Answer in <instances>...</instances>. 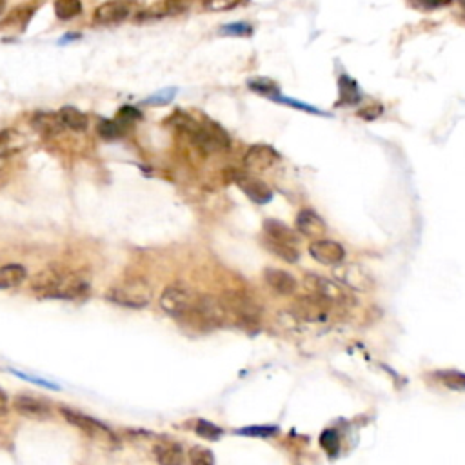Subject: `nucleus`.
<instances>
[{
	"label": "nucleus",
	"mask_w": 465,
	"mask_h": 465,
	"mask_svg": "<svg viewBox=\"0 0 465 465\" xmlns=\"http://www.w3.org/2000/svg\"><path fill=\"white\" fill-rule=\"evenodd\" d=\"M90 277L82 271L48 267L42 271L35 282L33 291L42 298H57V300H77L90 293Z\"/></svg>",
	"instance_id": "1"
},
{
	"label": "nucleus",
	"mask_w": 465,
	"mask_h": 465,
	"mask_svg": "<svg viewBox=\"0 0 465 465\" xmlns=\"http://www.w3.org/2000/svg\"><path fill=\"white\" fill-rule=\"evenodd\" d=\"M220 302L222 307H224L225 319L235 320L238 326H257L258 320H260V307H258V304L249 294L242 293V291H228L220 298Z\"/></svg>",
	"instance_id": "2"
},
{
	"label": "nucleus",
	"mask_w": 465,
	"mask_h": 465,
	"mask_svg": "<svg viewBox=\"0 0 465 465\" xmlns=\"http://www.w3.org/2000/svg\"><path fill=\"white\" fill-rule=\"evenodd\" d=\"M304 286L311 294L324 298L333 306L347 307L355 304L353 289H349L342 282L331 280V278L322 277V274H306L304 277Z\"/></svg>",
	"instance_id": "3"
},
{
	"label": "nucleus",
	"mask_w": 465,
	"mask_h": 465,
	"mask_svg": "<svg viewBox=\"0 0 465 465\" xmlns=\"http://www.w3.org/2000/svg\"><path fill=\"white\" fill-rule=\"evenodd\" d=\"M106 298L127 309H144L151 304L153 287L144 280H127L107 291Z\"/></svg>",
	"instance_id": "4"
},
{
	"label": "nucleus",
	"mask_w": 465,
	"mask_h": 465,
	"mask_svg": "<svg viewBox=\"0 0 465 465\" xmlns=\"http://www.w3.org/2000/svg\"><path fill=\"white\" fill-rule=\"evenodd\" d=\"M189 139L202 155H217V153L228 151L231 147V139H229L228 131L220 124L211 122V120H204V122L198 124L196 131Z\"/></svg>",
	"instance_id": "5"
},
{
	"label": "nucleus",
	"mask_w": 465,
	"mask_h": 465,
	"mask_svg": "<svg viewBox=\"0 0 465 465\" xmlns=\"http://www.w3.org/2000/svg\"><path fill=\"white\" fill-rule=\"evenodd\" d=\"M60 412L68 424L77 427L78 431H82V433L86 434V437H90L91 440L98 442V444L109 445V447L117 445V437H114V433L100 420H95V418L87 417V415H84V412L75 411V409H70V407H62Z\"/></svg>",
	"instance_id": "6"
},
{
	"label": "nucleus",
	"mask_w": 465,
	"mask_h": 465,
	"mask_svg": "<svg viewBox=\"0 0 465 465\" xmlns=\"http://www.w3.org/2000/svg\"><path fill=\"white\" fill-rule=\"evenodd\" d=\"M198 298L201 296L188 287L171 286L164 289L162 296H160V307L164 313H168L173 319L186 320L196 307Z\"/></svg>",
	"instance_id": "7"
},
{
	"label": "nucleus",
	"mask_w": 465,
	"mask_h": 465,
	"mask_svg": "<svg viewBox=\"0 0 465 465\" xmlns=\"http://www.w3.org/2000/svg\"><path fill=\"white\" fill-rule=\"evenodd\" d=\"M331 307H333V304H329L324 298L316 296V294H307V296L298 298L291 309H293L296 319L306 320V322H326L329 319Z\"/></svg>",
	"instance_id": "8"
},
{
	"label": "nucleus",
	"mask_w": 465,
	"mask_h": 465,
	"mask_svg": "<svg viewBox=\"0 0 465 465\" xmlns=\"http://www.w3.org/2000/svg\"><path fill=\"white\" fill-rule=\"evenodd\" d=\"M232 182L245 193V195L258 205H264L273 201V189L265 184L264 180L249 175L245 171H232Z\"/></svg>",
	"instance_id": "9"
},
{
	"label": "nucleus",
	"mask_w": 465,
	"mask_h": 465,
	"mask_svg": "<svg viewBox=\"0 0 465 465\" xmlns=\"http://www.w3.org/2000/svg\"><path fill=\"white\" fill-rule=\"evenodd\" d=\"M280 160V153L267 144H255L245 151L244 168L251 173L267 171Z\"/></svg>",
	"instance_id": "10"
},
{
	"label": "nucleus",
	"mask_w": 465,
	"mask_h": 465,
	"mask_svg": "<svg viewBox=\"0 0 465 465\" xmlns=\"http://www.w3.org/2000/svg\"><path fill=\"white\" fill-rule=\"evenodd\" d=\"M335 274L342 284H346L353 291H369L375 286V282L369 277L368 271L356 264H343L342 267L335 271Z\"/></svg>",
	"instance_id": "11"
},
{
	"label": "nucleus",
	"mask_w": 465,
	"mask_h": 465,
	"mask_svg": "<svg viewBox=\"0 0 465 465\" xmlns=\"http://www.w3.org/2000/svg\"><path fill=\"white\" fill-rule=\"evenodd\" d=\"M309 255L324 265H338L346 258V251L338 242L316 240L309 245Z\"/></svg>",
	"instance_id": "12"
},
{
	"label": "nucleus",
	"mask_w": 465,
	"mask_h": 465,
	"mask_svg": "<svg viewBox=\"0 0 465 465\" xmlns=\"http://www.w3.org/2000/svg\"><path fill=\"white\" fill-rule=\"evenodd\" d=\"M129 4L124 2V0H109V2H104V4L98 6L95 9L93 18L102 26H113L120 24L129 16Z\"/></svg>",
	"instance_id": "13"
},
{
	"label": "nucleus",
	"mask_w": 465,
	"mask_h": 465,
	"mask_svg": "<svg viewBox=\"0 0 465 465\" xmlns=\"http://www.w3.org/2000/svg\"><path fill=\"white\" fill-rule=\"evenodd\" d=\"M264 235L265 244H282V245H294L298 247V235L286 225L284 222H278L269 218L264 222Z\"/></svg>",
	"instance_id": "14"
},
{
	"label": "nucleus",
	"mask_w": 465,
	"mask_h": 465,
	"mask_svg": "<svg viewBox=\"0 0 465 465\" xmlns=\"http://www.w3.org/2000/svg\"><path fill=\"white\" fill-rule=\"evenodd\" d=\"M13 407L18 415L31 420H48L51 417V409L46 402L33 398V396H16L13 402Z\"/></svg>",
	"instance_id": "15"
},
{
	"label": "nucleus",
	"mask_w": 465,
	"mask_h": 465,
	"mask_svg": "<svg viewBox=\"0 0 465 465\" xmlns=\"http://www.w3.org/2000/svg\"><path fill=\"white\" fill-rule=\"evenodd\" d=\"M26 146H28V139L18 129L8 127V129L0 131V160L18 155L22 149H26Z\"/></svg>",
	"instance_id": "16"
},
{
	"label": "nucleus",
	"mask_w": 465,
	"mask_h": 465,
	"mask_svg": "<svg viewBox=\"0 0 465 465\" xmlns=\"http://www.w3.org/2000/svg\"><path fill=\"white\" fill-rule=\"evenodd\" d=\"M264 280L267 282V286H269L274 293L282 294V296L293 294L298 286L293 274L284 269H274V267L264 271Z\"/></svg>",
	"instance_id": "17"
},
{
	"label": "nucleus",
	"mask_w": 465,
	"mask_h": 465,
	"mask_svg": "<svg viewBox=\"0 0 465 465\" xmlns=\"http://www.w3.org/2000/svg\"><path fill=\"white\" fill-rule=\"evenodd\" d=\"M296 229L307 238H322L326 235V222L311 209H304L298 213Z\"/></svg>",
	"instance_id": "18"
},
{
	"label": "nucleus",
	"mask_w": 465,
	"mask_h": 465,
	"mask_svg": "<svg viewBox=\"0 0 465 465\" xmlns=\"http://www.w3.org/2000/svg\"><path fill=\"white\" fill-rule=\"evenodd\" d=\"M31 126L35 127L38 133L48 137L58 135V133L65 131L64 124H62L60 119H58V113H44V111L33 114Z\"/></svg>",
	"instance_id": "19"
},
{
	"label": "nucleus",
	"mask_w": 465,
	"mask_h": 465,
	"mask_svg": "<svg viewBox=\"0 0 465 465\" xmlns=\"http://www.w3.org/2000/svg\"><path fill=\"white\" fill-rule=\"evenodd\" d=\"M28 278V271L21 264H6L0 267V289H15Z\"/></svg>",
	"instance_id": "20"
},
{
	"label": "nucleus",
	"mask_w": 465,
	"mask_h": 465,
	"mask_svg": "<svg viewBox=\"0 0 465 465\" xmlns=\"http://www.w3.org/2000/svg\"><path fill=\"white\" fill-rule=\"evenodd\" d=\"M58 119L64 124L65 129L71 131H86L90 126V119L86 113H82L80 109L73 106H64L58 109Z\"/></svg>",
	"instance_id": "21"
},
{
	"label": "nucleus",
	"mask_w": 465,
	"mask_h": 465,
	"mask_svg": "<svg viewBox=\"0 0 465 465\" xmlns=\"http://www.w3.org/2000/svg\"><path fill=\"white\" fill-rule=\"evenodd\" d=\"M155 460L159 464H168V465H176L184 461V453H182V447L175 442H160L159 445H155Z\"/></svg>",
	"instance_id": "22"
},
{
	"label": "nucleus",
	"mask_w": 465,
	"mask_h": 465,
	"mask_svg": "<svg viewBox=\"0 0 465 465\" xmlns=\"http://www.w3.org/2000/svg\"><path fill=\"white\" fill-rule=\"evenodd\" d=\"M338 106H355L362 100L358 84L347 75H342L338 78Z\"/></svg>",
	"instance_id": "23"
},
{
	"label": "nucleus",
	"mask_w": 465,
	"mask_h": 465,
	"mask_svg": "<svg viewBox=\"0 0 465 465\" xmlns=\"http://www.w3.org/2000/svg\"><path fill=\"white\" fill-rule=\"evenodd\" d=\"M33 13H35V9L29 8V6H18V8L13 9V11L6 16L4 22H2V28H16L18 31L26 29L28 22L31 21Z\"/></svg>",
	"instance_id": "24"
},
{
	"label": "nucleus",
	"mask_w": 465,
	"mask_h": 465,
	"mask_svg": "<svg viewBox=\"0 0 465 465\" xmlns=\"http://www.w3.org/2000/svg\"><path fill=\"white\" fill-rule=\"evenodd\" d=\"M434 376L442 385L451 391H465V373L456 371V369H444V371L434 373Z\"/></svg>",
	"instance_id": "25"
},
{
	"label": "nucleus",
	"mask_w": 465,
	"mask_h": 465,
	"mask_svg": "<svg viewBox=\"0 0 465 465\" xmlns=\"http://www.w3.org/2000/svg\"><path fill=\"white\" fill-rule=\"evenodd\" d=\"M98 135L102 137V139L106 140H114V139H120V137L126 133V124L120 122L119 119L117 120H100L98 122Z\"/></svg>",
	"instance_id": "26"
},
{
	"label": "nucleus",
	"mask_w": 465,
	"mask_h": 465,
	"mask_svg": "<svg viewBox=\"0 0 465 465\" xmlns=\"http://www.w3.org/2000/svg\"><path fill=\"white\" fill-rule=\"evenodd\" d=\"M82 13V2L80 0H57L55 2V15L60 21H71L77 15Z\"/></svg>",
	"instance_id": "27"
},
{
	"label": "nucleus",
	"mask_w": 465,
	"mask_h": 465,
	"mask_svg": "<svg viewBox=\"0 0 465 465\" xmlns=\"http://www.w3.org/2000/svg\"><path fill=\"white\" fill-rule=\"evenodd\" d=\"M247 86H249V90L257 91V93L264 95V97L271 98V100H273V98L280 93V90H278L277 84H274L273 80H269V78H253V80H249Z\"/></svg>",
	"instance_id": "28"
},
{
	"label": "nucleus",
	"mask_w": 465,
	"mask_h": 465,
	"mask_svg": "<svg viewBox=\"0 0 465 465\" xmlns=\"http://www.w3.org/2000/svg\"><path fill=\"white\" fill-rule=\"evenodd\" d=\"M237 434L249 438H273L278 434V427H274V425H251V427L238 429Z\"/></svg>",
	"instance_id": "29"
},
{
	"label": "nucleus",
	"mask_w": 465,
	"mask_h": 465,
	"mask_svg": "<svg viewBox=\"0 0 465 465\" xmlns=\"http://www.w3.org/2000/svg\"><path fill=\"white\" fill-rule=\"evenodd\" d=\"M195 431L198 437L205 438V440H213V442H217L218 438L224 434V431H222L218 425H215L213 422H208V420H196Z\"/></svg>",
	"instance_id": "30"
},
{
	"label": "nucleus",
	"mask_w": 465,
	"mask_h": 465,
	"mask_svg": "<svg viewBox=\"0 0 465 465\" xmlns=\"http://www.w3.org/2000/svg\"><path fill=\"white\" fill-rule=\"evenodd\" d=\"M320 445H322V449L326 451L327 454H336L340 449V437L336 431L333 429H326L322 434H320Z\"/></svg>",
	"instance_id": "31"
},
{
	"label": "nucleus",
	"mask_w": 465,
	"mask_h": 465,
	"mask_svg": "<svg viewBox=\"0 0 465 465\" xmlns=\"http://www.w3.org/2000/svg\"><path fill=\"white\" fill-rule=\"evenodd\" d=\"M220 35L228 37H251L253 35V26L247 22H232V24L222 26Z\"/></svg>",
	"instance_id": "32"
},
{
	"label": "nucleus",
	"mask_w": 465,
	"mask_h": 465,
	"mask_svg": "<svg viewBox=\"0 0 465 465\" xmlns=\"http://www.w3.org/2000/svg\"><path fill=\"white\" fill-rule=\"evenodd\" d=\"M409 4L415 9H422V11H434V9H442L445 6L453 4V0H409Z\"/></svg>",
	"instance_id": "33"
},
{
	"label": "nucleus",
	"mask_w": 465,
	"mask_h": 465,
	"mask_svg": "<svg viewBox=\"0 0 465 465\" xmlns=\"http://www.w3.org/2000/svg\"><path fill=\"white\" fill-rule=\"evenodd\" d=\"M189 460H191V464L201 465L215 464V456H213L211 451L205 449V447H193V449L189 451Z\"/></svg>",
	"instance_id": "34"
},
{
	"label": "nucleus",
	"mask_w": 465,
	"mask_h": 465,
	"mask_svg": "<svg viewBox=\"0 0 465 465\" xmlns=\"http://www.w3.org/2000/svg\"><path fill=\"white\" fill-rule=\"evenodd\" d=\"M176 95V87H166V90L159 91V93H155L153 97H149L146 100V104H149V106H164V104H169L175 98Z\"/></svg>",
	"instance_id": "35"
},
{
	"label": "nucleus",
	"mask_w": 465,
	"mask_h": 465,
	"mask_svg": "<svg viewBox=\"0 0 465 465\" xmlns=\"http://www.w3.org/2000/svg\"><path fill=\"white\" fill-rule=\"evenodd\" d=\"M140 119H142V113H140V111L137 109V107H133V106L120 107L119 120H120V122L126 124V126H127V124L137 122V120H140Z\"/></svg>",
	"instance_id": "36"
},
{
	"label": "nucleus",
	"mask_w": 465,
	"mask_h": 465,
	"mask_svg": "<svg viewBox=\"0 0 465 465\" xmlns=\"http://www.w3.org/2000/svg\"><path fill=\"white\" fill-rule=\"evenodd\" d=\"M380 113H382V107L371 106V107H368V109L360 111V117H362V119H376Z\"/></svg>",
	"instance_id": "37"
},
{
	"label": "nucleus",
	"mask_w": 465,
	"mask_h": 465,
	"mask_svg": "<svg viewBox=\"0 0 465 465\" xmlns=\"http://www.w3.org/2000/svg\"><path fill=\"white\" fill-rule=\"evenodd\" d=\"M9 412V400H8V395H6L2 389H0V418L6 417Z\"/></svg>",
	"instance_id": "38"
},
{
	"label": "nucleus",
	"mask_w": 465,
	"mask_h": 465,
	"mask_svg": "<svg viewBox=\"0 0 465 465\" xmlns=\"http://www.w3.org/2000/svg\"><path fill=\"white\" fill-rule=\"evenodd\" d=\"M78 38H80V35H78V33H68V35H64V38L60 41V44H68V42L78 41Z\"/></svg>",
	"instance_id": "39"
},
{
	"label": "nucleus",
	"mask_w": 465,
	"mask_h": 465,
	"mask_svg": "<svg viewBox=\"0 0 465 465\" xmlns=\"http://www.w3.org/2000/svg\"><path fill=\"white\" fill-rule=\"evenodd\" d=\"M4 8H6V4H4V0H0V13L4 11Z\"/></svg>",
	"instance_id": "40"
}]
</instances>
